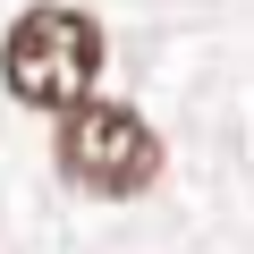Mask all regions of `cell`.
Here are the masks:
<instances>
[{
	"instance_id": "cell-2",
	"label": "cell",
	"mask_w": 254,
	"mask_h": 254,
	"mask_svg": "<svg viewBox=\"0 0 254 254\" xmlns=\"http://www.w3.org/2000/svg\"><path fill=\"white\" fill-rule=\"evenodd\" d=\"M51 161H60L68 187H85L102 203H127V195H144L161 178V136L127 102H76V110H60Z\"/></svg>"
},
{
	"instance_id": "cell-1",
	"label": "cell",
	"mask_w": 254,
	"mask_h": 254,
	"mask_svg": "<svg viewBox=\"0 0 254 254\" xmlns=\"http://www.w3.org/2000/svg\"><path fill=\"white\" fill-rule=\"evenodd\" d=\"M0 76H9V93L34 102V110L93 102V76H102V26H93V9H68V0L26 9L9 26V43H0Z\"/></svg>"
}]
</instances>
